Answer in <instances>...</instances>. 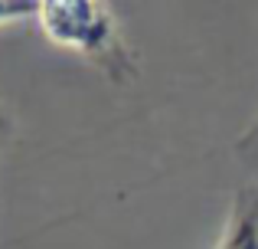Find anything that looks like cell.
I'll return each instance as SVG.
<instances>
[{"label": "cell", "instance_id": "obj_3", "mask_svg": "<svg viewBox=\"0 0 258 249\" xmlns=\"http://www.w3.org/2000/svg\"><path fill=\"white\" fill-rule=\"evenodd\" d=\"M36 7L39 4H13V0H0V23H17L23 17H36Z\"/></svg>", "mask_w": 258, "mask_h": 249}, {"label": "cell", "instance_id": "obj_2", "mask_svg": "<svg viewBox=\"0 0 258 249\" xmlns=\"http://www.w3.org/2000/svg\"><path fill=\"white\" fill-rule=\"evenodd\" d=\"M216 249H258V184L235 193Z\"/></svg>", "mask_w": 258, "mask_h": 249}, {"label": "cell", "instance_id": "obj_1", "mask_svg": "<svg viewBox=\"0 0 258 249\" xmlns=\"http://www.w3.org/2000/svg\"><path fill=\"white\" fill-rule=\"evenodd\" d=\"M36 23L56 46L82 53L114 79L134 76V63L121 39L118 20L108 4L95 0H43L36 7Z\"/></svg>", "mask_w": 258, "mask_h": 249}]
</instances>
